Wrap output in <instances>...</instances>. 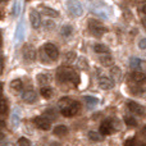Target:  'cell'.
<instances>
[{
	"mask_svg": "<svg viewBox=\"0 0 146 146\" xmlns=\"http://www.w3.org/2000/svg\"><path fill=\"white\" fill-rule=\"evenodd\" d=\"M88 7H90V10L94 14L99 15L104 19L110 18L111 13H113L110 5L106 4L104 0H88Z\"/></svg>",
	"mask_w": 146,
	"mask_h": 146,
	"instance_id": "cell-1",
	"label": "cell"
},
{
	"mask_svg": "<svg viewBox=\"0 0 146 146\" xmlns=\"http://www.w3.org/2000/svg\"><path fill=\"white\" fill-rule=\"evenodd\" d=\"M56 78L59 82H72L73 85H78V74L69 67H59L56 71Z\"/></svg>",
	"mask_w": 146,
	"mask_h": 146,
	"instance_id": "cell-2",
	"label": "cell"
},
{
	"mask_svg": "<svg viewBox=\"0 0 146 146\" xmlns=\"http://www.w3.org/2000/svg\"><path fill=\"white\" fill-rule=\"evenodd\" d=\"M88 31L92 33L94 36H101L106 32V27L101 22H99L98 19H90L88 21Z\"/></svg>",
	"mask_w": 146,
	"mask_h": 146,
	"instance_id": "cell-3",
	"label": "cell"
},
{
	"mask_svg": "<svg viewBox=\"0 0 146 146\" xmlns=\"http://www.w3.org/2000/svg\"><path fill=\"white\" fill-rule=\"evenodd\" d=\"M67 9L72 17H81L83 14V7L78 0H68L67 1Z\"/></svg>",
	"mask_w": 146,
	"mask_h": 146,
	"instance_id": "cell-4",
	"label": "cell"
},
{
	"mask_svg": "<svg viewBox=\"0 0 146 146\" xmlns=\"http://www.w3.org/2000/svg\"><path fill=\"white\" fill-rule=\"evenodd\" d=\"M22 54H23V59H25L26 63H32V62L36 60V56H37V53H36L35 48L30 44H26L22 49Z\"/></svg>",
	"mask_w": 146,
	"mask_h": 146,
	"instance_id": "cell-5",
	"label": "cell"
},
{
	"mask_svg": "<svg viewBox=\"0 0 146 146\" xmlns=\"http://www.w3.org/2000/svg\"><path fill=\"white\" fill-rule=\"evenodd\" d=\"M44 51L46 53V55H48V58H50V60H56V59L59 58V50L58 48H56L54 44H45L44 45Z\"/></svg>",
	"mask_w": 146,
	"mask_h": 146,
	"instance_id": "cell-6",
	"label": "cell"
},
{
	"mask_svg": "<svg viewBox=\"0 0 146 146\" xmlns=\"http://www.w3.org/2000/svg\"><path fill=\"white\" fill-rule=\"evenodd\" d=\"M33 123L36 124L37 128L42 129V131H48L51 127L50 119H48L46 117H36V118H33Z\"/></svg>",
	"mask_w": 146,
	"mask_h": 146,
	"instance_id": "cell-7",
	"label": "cell"
},
{
	"mask_svg": "<svg viewBox=\"0 0 146 146\" xmlns=\"http://www.w3.org/2000/svg\"><path fill=\"white\" fill-rule=\"evenodd\" d=\"M113 131H115V126H114L113 121H104L100 124V133L104 135V136L113 133Z\"/></svg>",
	"mask_w": 146,
	"mask_h": 146,
	"instance_id": "cell-8",
	"label": "cell"
},
{
	"mask_svg": "<svg viewBox=\"0 0 146 146\" xmlns=\"http://www.w3.org/2000/svg\"><path fill=\"white\" fill-rule=\"evenodd\" d=\"M60 111H62V114H63L64 117H74L76 114L80 111V104L74 101V103L71 104L69 106H67V108L60 109Z\"/></svg>",
	"mask_w": 146,
	"mask_h": 146,
	"instance_id": "cell-9",
	"label": "cell"
},
{
	"mask_svg": "<svg viewBox=\"0 0 146 146\" xmlns=\"http://www.w3.org/2000/svg\"><path fill=\"white\" fill-rule=\"evenodd\" d=\"M115 82L111 80L110 77H106V76H101L99 77V86H100L103 90H111L114 87Z\"/></svg>",
	"mask_w": 146,
	"mask_h": 146,
	"instance_id": "cell-10",
	"label": "cell"
},
{
	"mask_svg": "<svg viewBox=\"0 0 146 146\" xmlns=\"http://www.w3.org/2000/svg\"><path fill=\"white\" fill-rule=\"evenodd\" d=\"M129 80L135 83V85H141V83H145L146 82V74L142 72H133L129 74Z\"/></svg>",
	"mask_w": 146,
	"mask_h": 146,
	"instance_id": "cell-11",
	"label": "cell"
},
{
	"mask_svg": "<svg viewBox=\"0 0 146 146\" xmlns=\"http://www.w3.org/2000/svg\"><path fill=\"white\" fill-rule=\"evenodd\" d=\"M30 22H31V26H32L35 30L41 26V17H40L37 10L32 9L30 12Z\"/></svg>",
	"mask_w": 146,
	"mask_h": 146,
	"instance_id": "cell-12",
	"label": "cell"
},
{
	"mask_svg": "<svg viewBox=\"0 0 146 146\" xmlns=\"http://www.w3.org/2000/svg\"><path fill=\"white\" fill-rule=\"evenodd\" d=\"M127 106H128V109L132 111V113L135 114H139V115H142V114L145 113V109L142 105H140L139 103H136V101H128L127 103Z\"/></svg>",
	"mask_w": 146,
	"mask_h": 146,
	"instance_id": "cell-13",
	"label": "cell"
},
{
	"mask_svg": "<svg viewBox=\"0 0 146 146\" xmlns=\"http://www.w3.org/2000/svg\"><path fill=\"white\" fill-rule=\"evenodd\" d=\"M22 99L26 104H33L36 100H37V95H36L35 91L32 90H27L26 92H23Z\"/></svg>",
	"mask_w": 146,
	"mask_h": 146,
	"instance_id": "cell-14",
	"label": "cell"
},
{
	"mask_svg": "<svg viewBox=\"0 0 146 146\" xmlns=\"http://www.w3.org/2000/svg\"><path fill=\"white\" fill-rule=\"evenodd\" d=\"M40 10L42 14H45L46 17H51V18H56L59 17V12L55 9H53V8L50 7H45V5H41L40 7Z\"/></svg>",
	"mask_w": 146,
	"mask_h": 146,
	"instance_id": "cell-15",
	"label": "cell"
},
{
	"mask_svg": "<svg viewBox=\"0 0 146 146\" xmlns=\"http://www.w3.org/2000/svg\"><path fill=\"white\" fill-rule=\"evenodd\" d=\"M36 80H37L38 85H41L44 87V86H46V85L50 83L51 77H50V74H48V73H40V74L36 76Z\"/></svg>",
	"mask_w": 146,
	"mask_h": 146,
	"instance_id": "cell-16",
	"label": "cell"
},
{
	"mask_svg": "<svg viewBox=\"0 0 146 146\" xmlns=\"http://www.w3.org/2000/svg\"><path fill=\"white\" fill-rule=\"evenodd\" d=\"M99 60H100V63L103 64V66H113L114 63V58L110 55V54H101L100 58H99Z\"/></svg>",
	"mask_w": 146,
	"mask_h": 146,
	"instance_id": "cell-17",
	"label": "cell"
},
{
	"mask_svg": "<svg viewBox=\"0 0 146 146\" xmlns=\"http://www.w3.org/2000/svg\"><path fill=\"white\" fill-rule=\"evenodd\" d=\"M129 91H131L133 95H136V96H140V98H146V88L145 87L131 86V87H129Z\"/></svg>",
	"mask_w": 146,
	"mask_h": 146,
	"instance_id": "cell-18",
	"label": "cell"
},
{
	"mask_svg": "<svg viewBox=\"0 0 146 146\" xmlns=\"http://www.w3.org/2000/svg\"><path fill=\"white\" fill-rule=\"evenodd\" d=\"M67 133H68V128H67L66 126H63V124H59V126H56L55 128H54V135H55V136L63 137V136H66Z\"/></svg>",
	"mask_w": 146,
	"mask_h": 146,
	"instance_id": "cell-19",
	"label": "cell"
},
{
	"mask_svg": "<svg viewBox=\"0 0 146 146\" xmlns=\"http://www.w3.org/2000/svg\"><path fill=\"white\" fill-rule=\"evenodd\" d=\"M110 74H111V80L113 81H119L122 78V71L118 67H111L110 68Z\"/></svg>",
	"mask_w": 146,
	"mask_h": 146,
	"instance_id": "cell-20",
	"label": "cell"
},
{
	"mask_svg": "<svg viewBox=\"0 0 146 146\" xmlns=\"http://www.w3.org/2000/svg\"><path fill=\"white\" fill-rule=\"evenodd\" d=\"M10 88H12L14 92H19V91H22L23 88V83L21 80H13L12 82H10Z\"/></svg>",
	"mask_w": 146,
	"mask_h": 146,
	"instance_id": "cell-21",
	"label": "cell"
},
{
	"mask_svg": "<svg viewBox=\"0 0 146 146\" xmlns=\"http://www.w3.org/2000/svg\"><path fill=\"white\" fill-rule=\"evenodd\" d=\"M94 50L98 54H108L109 53V48L104 44H95L94 45Z\"/></svg>",
	"mask_w": 146,
	"mask_h": 146,
	"instance_id": "cell-22",
	"label": "cell"
},
{
	"mask_svg": "<svg viewBox=\"0 0 146 146\" xmlns=\"http://www.w3.org/2000/svg\"><path fill=\"white\" fill-rule=\"evenodd\" d=\"M74 101L72 100L71 98H62L60 100L58 101V106L60 109H64V108H67V106H69L71 104H73Z\"/></svg>",
	"mask_w": 146,
	"mask_h": 146,
	"instance_id": "cell-23",
	"label": "cell"
},
{
	"mask_svg": "<svg viewBox=\"0 0 146 146\" xmlns=\"http://www.w3.org/2000/svg\"><path fill=\"white\" fill-rule=\"evenodd\" d=\"M72 32H73V28H72V26H69V25H64L63 27H62V30H60L62 36H64V37H68V36H71Z\"/></svg>",
	"mask_w": 146,
	"mask_h": 146,
	"instance_id": "cell-24",
	"label": "cell"
},
{
	"mask_svg": "<svg viewBox=\"0 0 146 146\" xmlns=\"http://www.w3.org/2000/svg\"><path fill=\"white\" fill-rule=\"evenodd\" d=\"M40 92H41V95H42V98H45V99L51 98V95H53V90H51V87H49V86H44Z\"/></svg>",
	"mask_w": 146,
	"mask_h": 146,
	"instance_id": "cell-25",
	"label": "cell"
},
{
	"mask_svg": "<svg viewBox=\"0 0 146 146\" xmlns=\"http://www.w3.org/2000/svg\"><path fill=\"white\" fill-rule=\"evenodd\" d=\"M8 113V104L5 101V99H0V117L5 115Z\"/></svg>",
	"mask_w": 146,
	"mask_h": 146,
	"instance_id": "cell-26",
	"label": "cell"
},
{
	"mask_svg": "<svg viewBox=\"0 0 146 146\" xmlns=\"http://www.w3.org/2000/svg\"><path fill=\"white\" fill-rule=\"evenodd\" d=\"M83 100H85V103L87 104V105H90V106H94V105H96V104L99 103V99L95 98V96H85Z\"/></svg>",
	"mask_w": 146,
	"mask_h": 146,
	"instance_id": "cell-27",
	"label": "cell"
},
{
	"mask_svg": "<svg viewBox=\"0 0 146 146\" xmlns=\"http://www.w3.org/2000/svg\"><path fill=\"white\" fill-rule=\"evenodd\" d=\"M88 139L94 142H99V141H101V135L95 131H90L88 132Z\"/></svg>",
	"mask_w": 146,
	"mask_h": 146,
	"instance_id": "cell-28",
	"label": "cell"
},
{
	"mask_svg": "<svg viewBox=\"0 0 146 146\" xmlns=\"http://www.w3.org/2000/svg\"><path fill=\"white\" fill-rule=\"evenodd\" d=\"M23 36H25V32H23V25L19 23L18 27H17V31H15V37H17V40H22Z\"/></svg>",
	"mask_w": 146,
	"mask_h": 146,
	"instance_id": "cell-29",
	"label": "cell"
},
{
	"mask_svg": "<svg viewBox=\"0 0 146 146\" xmlns=\"http://www.w3.org/2000/svg\"><path fill=\"white\" fill-rule=\"evenodd\" d=\"M124 122H126V124L127 126H129V127H136L137 126V121L133 118V117H124Z\"/></svg>",
	"mask_w": 146,
	"mask_h": 146,
	"instance_id": "cell-30",
	"label": "cell"
},
{
	"mask_svg": "<svg viewBox=\"0 0 146 146\" xmlns=\"http://www.w3.org/2000/svg\"><path fill=\"white\" fill-rule=\"evenodd\" d=\"M64 58H66V62H67V63H73V62L77 59V55H76L74 53H72V51H69V53H66Z\"/></svg>",
	"mask_w": 146,
	"mask_h": 146,
	"instance_id": "cell-31",
	"label": "cell"
},
{
	"mask_svg": "<svg viewBox=\"0 0 146 146\" xmlns=\"http://www.w3.org/2000/svg\"><path fill=\"white\" fill-rule=\"evenodd\" d=\"M18 123H19V114H18V111L17 113H13L12 114V126L14 127V126H18Z\"/></svg>",
	"mask_w": 146,
	"mask_h": 146,
	"instance_id": "cell-32",
	"label": "cell"
},
{
	"mask_svg": "<svg viewBox=\"0 0 146 146\" xmlns=\"http://www.w3.org/2000/svg\"><path fill=\"white\" fill-rule=\"evenodd\" d=\"M18 146H31V142L28 139H26V137H21L19 140H18Z\"/></svg>",
	"mask_w": 146,
	"mask_h": 146,
	"instance_id": "cell-33",
	"label": "cell"
},
{
	"mask_svg": "<svg viewBox=\"0 0 146 146\" xmlns=\"http://www.w3.org/2000/svg\"><path fill=\"white\" fill-rule=\"evenodd\" d=\"M141 62H140L139 58H131V67L132 68H139Z\"/></svg>",
	"mask_w": 146,
	"mask_h": 146,
	"instance_id": "cell-34",
	"label": "cell"
},
{
	"mask_svg": "<svg viewBox=\"0 0 146 146\" xmlns=\"http://www.w3.org/2000/svg\"><path fill=\"white\" fill-rule=\"evenodd\" d=\"M124 146H136V141H135L133 137H129V139H127L126 142H124Z\"/></svg>",
	"mask_w": 146,
	"mask_h": 146,
	"instance_id": "cell-35",
	"label": "cell"
},
{
	"mask_svg": "<svg viewBox=\"0 0 146 146\" xmlns=\"http://www.w3.org/2000/svg\"><path fill=\"white\" fill-rule=\"evenodd\" d=\"M44 26H45V30H53V27H54V23L51 22V21H45L44 22Z\"/></svg>",
	"mask_w": 146,
	"mask_h": 146,
	"instance_id": "cell-36",
	"label": "cell"
},
{
	"mask_svg": "<svg viewBox=\"0 0 146 146\" xmlns=\"http://www.w3.org/2000/svg\"><path fill=\"white\" fill-rule=\"evenodd\" d=\"M139 48L142 49V50H145L146 49V37H142L141 40L139 41Z\"/></svg>",
	"mask_w": 146,
	"mask_h": 146,
	"instance_id": "cell-37",
	"label": "cell"
},
{
	"mask_svg": "<svg viewBox=\"0 0 146 146\" xmlns=\"http://www.w3.org/2000/svg\"><path fill=\"white\" fill-rule=\"evenodd\" d=\"M80 66L82 69H86L87 68V63L85 62V59H80Z\"/></svg>",
	"mask_w": 146,
	"mask_h": 146,
	"instance_id": "cell-38",
	"label": "cell"
},
{
	"mask_svg": "<svg viewBox=\"0 0 146 146\" xmlns=\"http://www.w3.org/2000/svg\"><path fill=\"white\" fill-rule=\"evenodd\" d=\"M4 141H5V135L3 132H0V144H3Z\"/></svg>",
	"mask_w": 146,
	"mask_h": 146,
	"instance_id": "cell-39",
	"label": "cell"
},
{
	"mask_svg": "<svg viewBox=\"0 0 146 146\" xmlns=\"http://www.w3.org/2000/svg\"><path fill=\"white\" fill-rule=\"evenodd\" d=\"M14 13H15V15H17L18 14V13H19V4H18V3H17V4H15L14 5Z\"/></svg>",
	"mask_w": 146,
	"mask_h": 146,
	"instance_id": "cell-40",
	"label": "cell"
},
{
	"mask_svg": "<svg viewBox=\"0 0 146 146\" xmlns=\"http://www.w3.org/2000/svg\"><path fill=\"white\" fill-rule=\"evenodd\" d=\"M3 73V56L1 54H0V74Z\"/></svg>",
	"mask_w": 146,
	"mask_h": 146,
	"instance_id": "cell-41",
	"label": "cell"
},
{
	"mask_svg": "<svg viewBox=\"0 0 146 146\" xmlns=\"http://www.w3.org/2000/svg\"><path fill=\"white\" fill-rule=\"evenodd\" d=\"M1 96H3V83L0 82V99H1Z\"/></svg>",
	"mask_w": 146,
	"mask_h": 146,
	"instance_id": "cell-42",
	"label": "cell"
},
{
	"mask_svg": "<svg viewBox=\"0 0 146 146\" xmlns=\"http://www.w3.org/2000/svg\"><path fill=\"white\" fill-rule=\"evenodd\" d=\"M4 119H3V117H0V127H3V126H4Z\"/></svg>",
	"mask_w": 146,
	"mask_h": 146,
	"instance_id": "cell-43",
	"label": "cell"
},
{
	"mask_svg": "<svg viewBox=\"0 0 146 146\" xmlns=\"http://www.w3.org/2000/svg\"><path fill=\"white\" fill-rule=\"evenodd\" d=\"M141 10H142V13H144V14L146 15V4L144 5V7H142V9H141Z\"/></svg>",
	"mask_w": 146,
	"mask_h": 146,
	"instance_id": "cell-44",
	"label": "cell"
},
{
	"mask_svg": "<svg viewBox=\"0 0 146 146\" xmlns=\"http://www.w3.org/2000/svg\"><path fill=\"white\" fill-rule=\"evenodd\" d=\"M142 135H144V136L146 137V126L144 127V128H142Z\"/></svg>",
	"mask_w": 146,
	"mask_h": 146,
	"instance_id": "cell-45",
	"label": "cell"
},
{
	"mask_svg": "<svg viewBox=\"0 0 146 146\" xmlns=\"http://www.w3.org/2000/svg\"><path fill=\"white\" fill-rule=\"evenodd\" d=\"M142 26H144V28H145V31H146V19L142 21Z\"/></svg>",
	"mask_w": 146,
	"mask_h": 146,
	"instance_id": "cell-46",
	"label": "cell"
},
{
	"mask_svg": "<svg viewBox=\"0 0 146 146\" xmlns=\"http://www.w3.org/2000/svg\"><path fill=\"white\" fill-rule=\"evenodd\" d=\"M8 0H0V3H7Z\"/></svg>",
	"mask_w": 146,
	"mask_h": 146,
	"instance_id": "cell-47",
	"label": "cell"
},
{
	"mask_svg": "<svg viewBox=\"0 0 146 146\" xmlns=\"http://www.w3.org/2000/svg\"><path fill=\"white\" fill-rule=\"evenodd\" d=\"M0 46H1V33H0Z\"/></svg>",
	"mask_w": 146,
	"mask_h": 146,
	"instance_id": "cell-48",
	"label": "cell"
},
{
	"mask_svg": "<svg viewBox=\"0 0 146 146\" xmlns=\"http://www.w3.org/2000/svg\"><path fill=\"white\" fill-rule=\"evenodd\" d=\"M4 146H13V145H12V144H5Z\"/></svg>",
	"mask_w": 146,
	"mask_h": 146,
	"instance_id": "cell-49",
	"label": "cell"
},
{
	"mask_svg": "<svg viewBox=\"0 0 146 146\" xmlns=\"http://www.w3.org/2000/svg\"><path fill=\"white\" fill-rule=\"evenodd\" d=\"M141 146H146V145H145V144H142V145H141Z\"/></svg>",
	"mask_w": 146,
	"mask_h": 146,
	"instance_id": "cell-50",
	"label": "cell"
}]
</instances>
